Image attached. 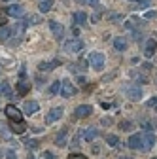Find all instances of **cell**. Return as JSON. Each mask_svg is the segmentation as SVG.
Wrapping results in <instances>:
<instances>
[{"mask_svg": "<svg viewBox=\"0 0 157 159\" xmlns=\"http://www.w3.org/2000/svg\"><path fill=\"white\" fill-rule=\"evenodd\" d=\"M129 148H132V150H140V152H148V150H151L153 148V144H155V136H153V133H150V131H144V133H136V134H131L129 136Z\"/></svg>", "mask_w": 157, "mask_h": 159, "instance_id": "obj_1", "label": "cell"}, {"mask_svg": "<svg viewBox=\"0 0 157 159\" xmlns=\"http://www.w3.org/2000/svg\"><path fill=\"white\" fill-rule=\"evenodd\" d=\"M89 63H91V66L95 70H102L104 68V55L101 51H93L89 55Z\"/></svg>", "mask_w": 157, "mask_h": 159, "instance_id": "obj_2", "label": "cell"}, {"mask_svg": "<svg viewBox=\"0 0 157 159\" xmlns=\"http://www.w3.org/2000/svg\"><path fill=\"white\" fill-rule=\"evenodd\" d=\"M4 112H6V116L11 119V121H23V114H21V110L15 108L13 104H8Z\"/></svg>", "mask_w": 157, "mask_h": 159, "instance_id": "obj_3", "label": "cell"}, {"mask_svg": "<svg viewBox=\"0 0 157 159\" xmlns=\"http://www.w3.org/2000/svg\"><path fill=\"white\" fill-rule=\"evenodd\" d=\"M59 93H61L63 97H74L76 95V85H72L70 82H68V80H63V82H61V91H59Z\"/></svg>", "mask_w": 157, "mask_h": 159, "instance_id": "obj_4", "label": "cell"}, {"mask_svg": "<svg viewBox=\"0 0 157 159\" xmlns=\"http://www.w3.org/2000/svg\"><path fill=\"white\" fill-rule=\"evenodd\" d=\"M47 25H49V29H51L53 36L59 40V42H61V40H63V36H65V29H63V25H59L57 21H49Z\"/></svg>", "mask_w": 157, "mask_h": 159, "instance_id": "obj_5", "label": "cell"}, {"mask_svg": "<svg viewBox=\"0 0 157 159\" xmlns=\"http://www.w3.org/2000/svg\"><path fill=\"white\" fill-rule=\"evenodd\" d=\"M6 13H8V17H21V15H25V8L21 4H11L10 8H6Z\"/></svg>", "mask_w": 157, "mask_h": 159, "instance_id": "obj_6", "label": "cell"}, {"mask_svg": "<svg viewBox=\"0 0 157 159\" xmlns=\"http://www.w3.org/2000/svg\"><path fill=\"white\" fill-rule=\"evenodd\" d=\"M61 116H63V108H61V106L49 110V114H47V117H46V123H55V121H59V119H61Z\"/></svg>", "mask_w": 157, "mask_h": 159, "instance_id": "obj_7", "label": "cell"}, {"mask_svg": "<svg viewBox=\"0 0 157 159\" xmlns=\"http://www.w3.org/2000/svg\"><path fill=\"white\" fill-rule=\"evenodd\" d=\"M91 114H93V108L87 106V104H82V106H78V108L74 110V116L80 117V119H82V117H87V116H91Z\"/></svg>", "mask_w": 157, "mask_h": 159, "instance_id": "obj_8", "label": "cell"}, {"mask_svg": "<svg viewBox=\"0 0 157 159\" xmlns=\"http://www.w3.org/2000/svg\"><path fill=\"white\" fill-rule=\"evenodd\" d=\"M155 49H157V40H148L146 42V48H144V55L148 57V59H151V55L155 53Z\"/></svg>", "mask_w": 157, "mask_h": 159, "instance_id": "obj_9", "label": "cell"}, {"mask_svg": "<svg viewBox=\"0 0 157 159\" xmlns=\"http://www.w3.org/2000/svg\"><path fill=\"white\" fill-rule=\"evenodd\" d=\"M127 38L125 36H117V38H114V48L117 49V51H125L127 49Z\"/></svg>", "mask_w": 157, "mask_h": 159, "instance_id": "obj_10", "label": "cell"}, {"mask_svg": "<svg viewBox=\"0 0 157 159\" xmlns=\"http://www.w3.org/2000/svg\"><path fill=\"white\" fill-rule=\"evenodd\" d=\"M65 48H66V51H72V53H76V51H80V49L83 48V42H82V40H72V42H68Z\"/></svg>", "mask_w": 157, "mask_h": 159, "instance_id": "obj_11", "label": "cell"}, {"mask_svg": "<svg viewBox=\"0 0 157 159\" xmlns=\"http://www.w3.org/2000/svg\"><path fill=\"white\" fill-rule=\"evenodd\" d=\"M127 97L131 98V101H138V98L142 97V89L140 87H127Z\"/></svg>", "mask_w": 157, "mask_h": 159, "instance_id": "obj_12", "label": "cell"}, {"mask_svg": "<svg viewBox=\"0 0 157 159\" xmlns=\"http://www.w3.org/2000/svg\"><path fill=\"white\" fill-rule=\"evenodd\" d=\"M11 34H13V29H10L8 25H2V27H0V42H6V40H10Z\"/></svg>", "mask_w": 157, "mask_h": 159, "instance_id": "obj_13", "label": "cell"}, {"mask_svg": "<svg viewBox=\"0 0 157 159\" xmlns=\"http://www.w3.org/2000/svg\"><path fill=\"white\" fill-rule=\"evenodd\" d=\"M29 91H30V84H27V82H25V78H21V82L17 84V93L21 95V97H25Z\"/></svg>", "mask_w": 157, "mask_h": 159, "instance_id": "obj_14", "label": "cell"}, {"mask_svg": "<svg viewBox=\"0 0 157 159\" xmlns=\"http://www.w3.org/2000/svg\"><path fill=\"white\" fill-rule=\"evenodd\" d=\"M38 110H40V104L36 101H27L25 102V114H36Z\"/></svg>", "mask_w": 157, "mask_h": 159, "instance_id": "obj_15", "label": "cell"}, {"mask_svg": "<svg viewBox=\"0 0 157 159\" xmlns=\"http://www.w3.org/2000/svg\"><path fill=\"white\" fill-rule=\"evenodd\" d=\"M59 65H61V61H59V59H55V61H49V63H40V68L42 72H46V70H53V68H57Z\"/></svg>", "mask_w": 157, "mask_h": 159, "instance_id": "obj_16", "label": "cell"}, {"mask_svg": "<svg viewBox=\"0 0 157 159\" xmlns=\"http://www.w3.org/2000/svg\"><path fill=\"white\" fill-rule=\"evenodd\" d=\"M72 19H74L76 25H83V23L87 21V13H85V11H78V13L72 15Z\"/></svg>", "mask_w": 157, "mask_h": 159, "instance_id": "obj_17", "label": "cell"}, {"mask_svg": "<svg viewBox=\"0 0 157 159\" xmlns=\"http://www.w3.org/2000/svg\"><path fill=\"white\" fill-rule=\"evenodd\" d=\"M11 129H13V133H17V134H23V133L27 131V125H25L23 121H11Z\"/></svg>", "mask_w": 157, "mask_h": 159, "instance_id": "obj_18", "label": "cell"}, {"mask_svg": "<svg viewBox=\"0 0 157 159\" xmlns=\"http://www.w3.org/2000/svg\"><path fill=\"white\" fill-rule=\"evenodd\" d=\"M96 134H99V133H96L95 129H85V133H83V136H85V140H87V142L95 140V138H96Z\"/></svg>", "mask_w": 157, "mask_h": 159, "instance_id": "obj_19", "label": "cell"}, {"mask_svg": "<svg viewBox=\"0 0 157 159\" xmlns=\"http://www.w3.org/2000/svg\"><path fill=\"white\" fill-rule=\"evenodd\" d=\"M51 6H53L51 0H40V11H42V13L49 11V10H51Z\"/></svg>", "mask_w": 157, "mask_h": 159, "instance_id": "obj_20", "label": "cell"}, {"mask_svg": "<svg viewBox=\"0 0 157 159\" xmlns=\"http://www.w3.org/2000/svg\"><path fill=\"white\" fill-rule=\"evenodd\" d=\"M0 95H6V97L11 95V87H10L8 82H2V84H0Z\"/></svg>", "mask_w": 157, "mask_h": 159, "instance_id": "obj_21", "label": "cell"}, {"mask_svg": "<svg viewBox=\"0 0 157 159\" xmlns=\"http://www.w3.org/2000/svg\"><path fill=\"white\" fill-rule=\"evenodd\" d=\"M106 142H108L112 148H117V146H119V138H117L115 134H108V136H106Z\"/></svg>", "mask_w": 157, "mask_h": 159, "instance_id": "obj_22", "label": "cell"}, {"mask_svg": "<svg viewBox=\"0 0 157 159\" xmlns=\"http://www.w3.org/2000/svg\"><path fill=\"white\" fill-rule=\"evenodd\" d=\"M65 140H66V131L63 129L61 133L55 136V144H61V146H63V144H65Z\"/></svg>", "mask_w": 157, "mask_h": 159, "instance_id": "obj_23", "label": "cell"}, {"mask_svg": "<svg viewBox=\"0 0 157 159\" xmlns=\"http://www.w3.org/2000/svg\"><path fill=\"white\" fill-rule=\"evenodd\" d=\"M6 23H8V13H6V10L0 8V27L6 25Z\"/></svg>", "mask_w": 157, "mask_h": 159, "instance_id": "obj_24", "label": "cell"}, {"mask_svg": "<svg viewBox=\"0 0 157 159\" xmlns=\"http://www.w3.org/2000/svg\"><path fill=\"white\" fill-rule=\"evenodd\" d=\"M49 91H51L53 95H55V93H59V91H61V82H55V84L49 87Z\"/></svg>", "mask_w": 157, "mask_h": 159, "instance_id": "obj_25", "label": "cell"}, {"mask_svg": "<svg viewBox=\"0 0 157 159\" xmlns=\"http://www.w3.org/2000/svg\"><path fill=\"white\" fill-rule=\"evenodd\" d=\"M119 127H121V129H125V131H131V129H132V123H131V121H121V123H119Z\"/></svg>", "mask_w": 157, "mask_h": 159, "instance_id": "obj_26", "label": "cell"}, {"mask_svg": "<svg viewBox=\"0 0 157 159\" xmlns=\"http://www.w3.org/2000/svg\"><path fill=\"white\" fill-rule=\"evenodd\" d=\"M27 23H40V17H38V15H29Z\"/></svg>", "mask_w": 157, "mask_h": 159, "instance_id": "obj_27", "label": "cell"}, {"mask_svg": "<svg viewBox=\"0 0 157 159\" xmlns=\"http://www.w3.org/2000/svg\"><path fill=\"white\" fill-rule=\"evenodd\" d=\"M68 159H87L85 155H82V153H70L68 155Z\"/></svg>", "mask_w": 157, "mask_h": 159, "instance_id": "obj_28", "label": "cell"}, {"mask_svg": "<svg viewBox=\"0 0 157 159\" xmlns=\"http://www.w3.org/2000/svg\"><path fill=\"white\" fill-rule=\"evenodd\" d=\"M155 17H157V13H155V11H153V10H151V11H148V13H146V19H155Z\"/></svg>", "mask_w": 157, "mask_h": 159, "instance_id": "obj_29", "label": "cell"}, {"mask_svg": "<svg viewBox=\"0 0 157 159\" xmlns=\"http://www.w3.org/2000/svg\"><path fill=\"white\" fill-rule=\"evenodd\" d=\"M27 144H29L30 148H38V140H27Z\"/></svg>", "mask_w": 157, "mask_h": 159, "instance_id": "obj_30", "label": "cell"}, {"mask_svg": "<svg viewBox=\"0 0 157 159\" xmlns=\"http://www.w3.org/2000/svg\"><path fill=\"white\" fill-rule=\"evenodd\" d=\"M155 104H157V97H153V98L148 101V106H155Z\"/></svg>", "mask_w": 157, "mask_h": 159, "instance_id": "obj_31", "label": "cell"}, {"mask_svg": "<svg viewBox=\"0 0 157 159\" xmlns=\"http://www.w3.org/2000/svg\"><path fill=\"white\" fill-rule=\"evenodd\" d=\"M80 2H83V4H91V6H93V4L99 2V0H80Z\"/></svg>", "mask_w": 157, "mask_h": 159, "instance_id": "obj_32", "label": "cell"}, {"mask_svg": "<svg viewBox=\"0 0 157 159\" xmlns=\"http://www.w3.org/2000/svg\"><path fill=\"white\" fill-rule=\"evenodd\" d=\"M142 127H144V129H148V131H150V129H151V123H148V121H142Z\"/></svg>", "mask_w": 157, "mask_h": 159, "instance_id": "obj_33", "label": "cell"}, {"mask_svg": "<svg viewBox=\"0 0 157 159\" xmlns=\"http://www.w3.org/2000/svg\"><path fill=\"white\" fill-rule=\"evenodd\" d=\"M44 159H55V157H53V153H49V152H46V153H44Z\"/></svg>", "mask_w": 157, "mask_h": 159, "instance_id": "obj_34", "label": "cell"}, {"mask_svg": "<svg viewBox=\"0 0 157 159\" xmlns=\"http://www.w3.org/2000/svg\"><path fill=\"white\" fill-rule=\"evenodd\" d=\"M8 159H17V157H15V153H13V152H8Z\"/></svg>", "mask_w": 157, "mask_h": 159, "instance_id": "obj_35", "label": "cell"}, {"mask_svg": "<svg viewBox=\"0 0 157 159\" xmlns=\"http://www.w3.org/2000/svg\"><path fill=\"white\" fill-rule=\"evenodd\" d=\"M119 159H131V157H119Z\"/></svg>", "mask_w": 157, "mask_h": 159, "instance_id": "obj_36", "label": "cell"}, {"mask_svg": "<svg viewBox=\"0 0 157 159\" xmlns=\"http://www.w3.org/2000/svg\"><path fill=\"white\" fill-rule=\"evenodd\" d=\"M29 159H34V157H32V155H29Z\"/></svg>", "mask_w": 157, "mask_h": 159, "instance_id": "obj_37", "label": "cell"}, {"mask_svg": "<svg viewBox=\"0 0 157 159\" xmlns=\"http://www.w3.org/2000/svg\"><path fill=\"white\" fill-rule=\"evenodd\" d=\"M153 108H155V112H157V104H155V106H153Z\"/></svg>", "mask_w": 157, "mask_h": 159, "instance_id": "obj_38", "label": "cell"}, {"mask_svg": "<svg viewBox=\"0 0 157 159\" xmlns=\"http://www.w3.org/2000/svg\"><path fill=\"white\" fill-rule=\"evenodd\" d=\"M6 2H11V0H6Z\"/></svg>", "mask_w": 157, "mask_h": 159, "instance_id": "obj_39", "label": "cell"}, {"mask_svg": "<svg viewBox=\"0 0 157 159\" xmlns=\"http://www.w3.org/2000/svg\"><path fill=\"white\" fill-rule=\"evenodd\" d=\"M134 2H138V0H134Z\"/></svg>", "mask_w": 157, "mask_h": 159, "instance_id": "obj_40", "label": "cell"}, {"mask_svg": "<svg viewBox=\"0 0 157 159\" xmlns=\"http://www.w3.org/2000/svg\"><path fill=\"white\" fill-rule=\"evenodd\" d=\"M153 159H157V157H153Z\"/></svg>", "mask_w": 157, "mask_h": 159, "instance_id": "obj_41", "label": "cell"}]
</instances>
